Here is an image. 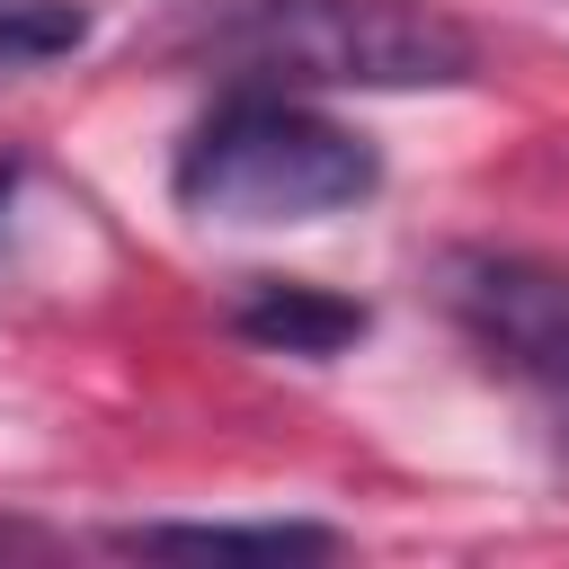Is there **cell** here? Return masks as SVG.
<instances>
[{"mask_svg":"<svg viewBox=\"0 0 569 569\" xmlns=\"http://www.w3.org/2000/svg\"><path fill=\"white\" fill-rule=\"evenodd\" d=\"M187 44L240 80L311 89H453L480 71V44L436 0H213Z\"/></svg>","mask_w":569,"mask_h":569,"instance_id":"1","label":"cell"},{"mask_svg":"<svg viewBox=\"0 0 569 569\" xmlns=\"http://www.w3.org/2000/svg\"><path fill=\"white\" fill-rule=\"evenodd\" d=\"M178 204L196 222H320V213H347L382 187V160L365 133L276 98V89H231L213 116H196V133L178 142V169H169Z\"/></svg>","mask_w":569,"mask_h":569,"instance_id":"2","label":"cell"},{"mask_svg":"<svg viewBox=\"0 0 569 569\" xmlns=\"http://www.w3.org/2000/svg\"><path fill=\"white\" fill-rule=\"evenodd\" d=\"M445 311L569 436V267H542V258H453L445 267Z\"/></svg>","mask_w":569,"mask_h":569,"instance_id":"3","label":"cell"},{"mask_svg":"<svg viewBox=\"0 0 569 569\" xmlns=\"http://www.w3.org/2000/svg\"><path fill=\"white\" fill-rule=\"evenodd\" d=\"M133 560H329L338 533L311 516H267V525H124L107 533Z\"/></svg>","mask_w":569,"mask_h":569,"instance_id":"4","label":"cell"},{"mask_svg":"<svg viewBox=\"0 0 569 569\" xmlns=\"http://www.w3.org/2000/svg\"><path fill=\"white\" fill-rule=\"evenodd\" d=\"M231 329L249 347H276V356H338V347L365 338V302L320 293V284H249Z\"/></svg>","mask_w":569,"mask_h":569,"instance_id":"5","label":"cell"},{"mask_svg":"<svg viewBox=\"0 0 569 569\" xmlns=\"http://www.w3.org/2000/svg\"><path fill=\"white\" fill-rule=\"evenodd\" d=\"M89 44V9L80 0H0V71L9 62H53Z\"/></svg>","mask_w":569,"mask_h":569,"instance_id":"6","label":"cell"},{"mask_svg":"<svg viewBox=\"0 0 569 569\" xmlns=\"http://www.w3.org/2000/svg\"><path fill=\"white\" fill-rule=\"evenodd\" d=\"M0 551H44V533H27V525H0Z\"/></svg>","mask_w":569,"mask_h":569,"instance_id":"7","label":"cell"},{"mask_svg":"<svg viewBox=\"0 0 569 569\" xmlns=\"http://www.w3.org/2000/svg\"><path fill=\"white\" fill-rule=\"evenodd\" d=\"M9 187H18V169H9V160H0V204H9Z\"/></svg>","mask_w":569,"mask_h":569,"instance_id":"8","label":"cell"}]
</instances>
